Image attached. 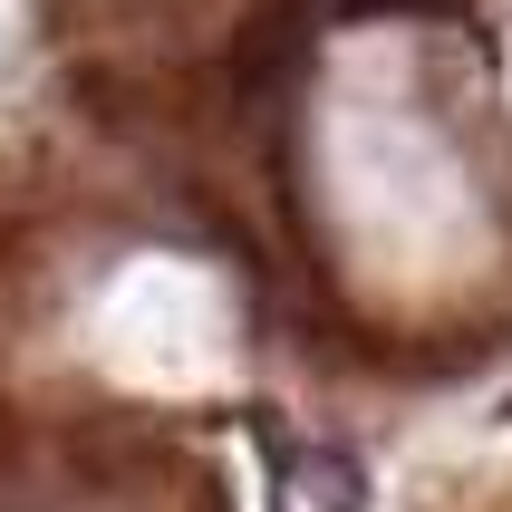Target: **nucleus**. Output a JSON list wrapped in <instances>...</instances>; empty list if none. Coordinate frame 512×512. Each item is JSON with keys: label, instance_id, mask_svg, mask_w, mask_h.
Wrapping results in <instances>:
<instances>
[{"label": "nucleus", "instance_id": "f257e3e1", "mask_svg": "<svg viewBox=\"0 0 512 512\" xmlns=\"http://www.w3.org/2000/svg\"><path fill=\"white\" fill-rule=\"evenodd\" d=\"M348 20H377V10H426V0H339Z\"/></svg>", "mask_w": 512, "mask_h": 512}]
</instances>
